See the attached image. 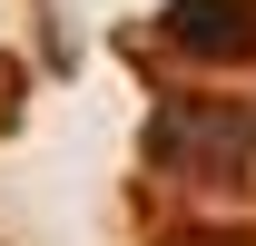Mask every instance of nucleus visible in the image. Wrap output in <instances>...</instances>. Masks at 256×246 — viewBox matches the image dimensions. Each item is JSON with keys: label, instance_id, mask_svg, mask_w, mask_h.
Returning <instances> with one entry per match:
<instances>
[{"label": "nucleus", "instance_id": "obj_1", "mask_svg": "<svg viewBox=\"0 0 256 246\" xmlns=\"http://www.w3.org/2000/svg\"><path fill=\"white\" fill-rule=\"evenodd\" d=\"M168 30L188 40L197 60H246L256 50V0H178Z\"/></svg>", "mask_w": 256, "mask_h": 246}]
</instances>
